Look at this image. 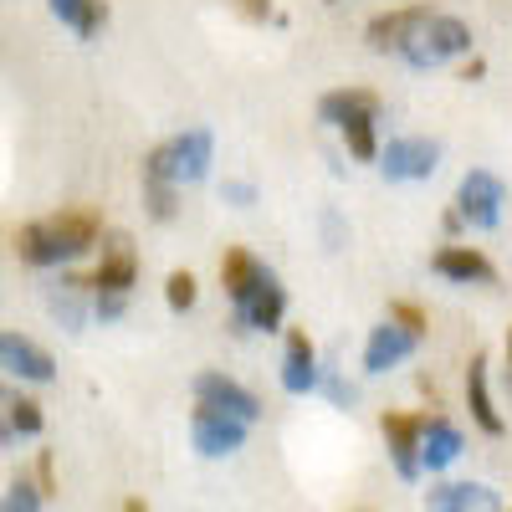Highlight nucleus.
I'll use <instances>...</instances> for the list:
<instances>
[{
	"label": "nucleus",
	"mask_w": 512,
	"mask_h": 512,
	"mask_svg": "<svg viewBox=\"0 0 512 512\" xmlns=\"http://www.w3.org/2000/svg\"><path fill=\"white\" fill-rule=\"evenodd\" d=\"M108 236V221L103 210L93 205H62L52 216H36L26 226L11 231V251L21 267H36V272H62L72 262H82L88 251H98V241Z\"/></svg>",
	"instance_id": "obj_1"
},
{
	"label": "nucleus",
	"mask_w": 512,
	"mask_h": 512,
	"mask_svg": "<svg viewBox=\"0 0 512 512\" xmlns=\"http://www.w3.org/2000/svg\"><path fill=\"white\" fill-rule=\"evenodd\" d=\"M210 164H216V134L205 123H190L180 134H169L159 144L144 149V164H139V180H164V185H200L210 180Z\"/></svg>",
	"instance_id": "obj_2"
},
{
	"label": "nucleus",
	"mask_w": 512,
	"mask_h": 512,
	"mask_svg": "<svg viewBox=\"0 0 512 512\" xmlns=\"http://www.w3.org/2000/svg\"><path fill=\"white\" fill-rule=\"evenodd\" d=\"M477 36H472V21L466 16H451V11H425L415 21V31L405 36L400 47V62L410 72H436V67H451L461 57H472Z\"/></svg>",
	"instance_id": "obj_3"
},
{
	"label": "nucleus",
	"mask_w": 512,
	"mask_h": 512,
	"mask_svg": "<svg viewBox=\"0 0 512 512\" xmlns=\"http://www.w3.org/2000/svg\"><path fill=\"white\" fill-rule=\"evenodd\" d=\"M451 205H456V216L466 221V231H497L502 226V210H507V180L492 175V169H482V164H472L456 180Z\"/></svg>",
	"instance_id": "obj_4"
},
{
	"label": "nucleus",
	"mask_w": 512,
	"mask_h": 512,
	"mask_svg": "<svg viewBox=\"0 0 512 512\" xmlns=\"http://www.w3.org/2000/svg\"><path fill=\"white\" fill-rule=\"evenodd\" d=\"M446 149L441 139H425V134H395L390 144H379V175L390 185H425L441 169Z\"/></svg>",
	"instance_id": "obj_5"
},
{
	"label": "nucleus",
	"mask_w": 512,
	"mask_h": 512,
	"mask_svg": "<svg viewBox=\"0 0 512 512\" xmlns=\"http://www.w3.org/2000/svg\"><path fill=\"white\" fill-rule=\"evenodd\" d=\"M282 323H287V287H282V277L267 267L262 282L246 292V303L231 308V328H236V333H277Z\"/></svg>",
	"instance_id": "obj_6"
},
{
	"label": "nucleus",
	"mask_w": 512,
	"mask_h": 512,
	"mask_svg": "<svg viewBox=\"0 0 512 512\" xmlns=\"http://www.w3.org/2000/svg\"><path fill=\"white\" fill-rule=\"evenodd\" d=\"M246 436H251V425L236 420V415H226V410H210V405H195V410H190V441H195V451H200L205 461L236 456V451L246 446Z\"/></svg>",
	"instance_id": "obj_7"
},
{
	"label": "nucleus",
	"mask_w": 512,
	"mask_h": 512,
	"mask_svg": "<svg viewBox=\"0 0 512 512\" xmlns=\"http://www.w3.org/2000/svg\"><path fill=\"white\" fill-rule=\"evenodd\" d=\"M190 390H195V405L226 410V415H236V420H246V425H256V420L267 415L262 400H256L241 379H231V374H221V369H200V374L190 379Z\"/></svg>",
	"instance_id": "obj_8"
},
{
	"label": "nucleus",
	"mask_w": 512,
	"mask_h": 512,
	"mask_svg": "<svg viewBox=\"0 0 512 512\" xmlns=\"http://www.w3.org/2000/svg\"><path fill=\"white\" fill-rule=\"evenodd\" d=\"M431 272L456 282V287H492L497 282V267L482 246H466V241H441L431 251Z\"/></svg>",
	"instance_id": "obj_9"
},
{
	"label": "nucleus",
	"mask_w": 512,
	"mask_h": 512,
	"mask_svg": "<svg viewBox=\"0 0 512 512\" xmlns=\"http://www.w3.org/2000/svg\"><path fill=\"white\" fill-rule=\"evenodd\" d=\"M282 390L287 395H318V379H323V359H318V344L308 328H287V344H282Z\"/></svg>",
	"instance_id": "obj_10"
},
{
	"label": "nucleus",
	"mask_w": 512,
	"mask_h": 512,
	"mask_svg": "<svg viewBox=\"0 0 512 512\" xmlns=\"http://www.w3.org/2000/svg\"><path fill=\"white\" fill-rule=\"evenodd\" d=\"M420 420L425 415H405V410L379 415V436H384V451H390V466L400 482H420Z\"/></svg>",
	"instance_id": "obj_11"
},
{
	"label": "nucleus",
	"mask_w": 512,
	"mask_h": 512,
	"mask_svg": "<svg viewBox=\"0 0 512 512\" xmlns=\"http://www.w3.org/2000/svg\"><path fill=\"white\" fill-rule=\"evenodd\" d=\"M0 369H6L11 379H21V384H52L57 379L52 349H41L36 338L11 333V328H0Z\"/></svg>",
	"instance_id": "obj_12"
},
{
	"label": "nucleus",
	"mask_w": 512,
	"mask_h": 512,
	"mask_svg": "<svg viewBox=\"0 0 512 512\" xmlns=\"http://www.w3.org/2000/svg\"><path fill=\"white\" fill-rule=\"evenodd\" d=\"M88 287L93 292H128V297H134V287H139V251H134V241H128L123 231L108 236L103 256L88 272Z\"/></svg>",
	"instance_id": "obj_13"
},
{
	"label": "nucleus",
	"mask_w": 512,
	"mask_h": 512,
	"mask_svg": "<svg viewBox=\"0 0 512 512\" xmlns=\"http://www.w3.org/2000/svg\"><path fill=\"white\" fill-rule=\"evenodd\" d=\"M461 456H466V436L456 431L446 415H425L420 420V472L441 477V472H451Z\"/></svg>",
	"instance_id": "obj_14"
},
{
	"label": "nucleus",
	"mask_w": 512,
	"mask_h": 512,
	"mask_svg": "<svg viewBox=\"0 0 512 512\" xmlns=\"http://www.w3.org/2000/svg\"><path fill=\"white\" fill-rule=\"evenodd\" d=\"M88 272H72V267H62V277H52L47 282V313L67 328V333H82L88 328Z\"/></svg>",
	"instance_id": "obj_15"
},
{
	"label": "nucleus",
	"mask_w": 512,
	"mask_h": 512,
	"mask_svg": "<svg viewBox=\"0 0 512 512\" xmlns=\"http://www.w3.org/2000/svg\"><path fill=\"white\" fill-rule=\"evenodd\" d=\"M415 349H420V338L405 333L400 323L384 318V323L369 328V338H364V359H359V364H364V374H390V369H400Z\"/></svg>",
	"instance_id": "obj_16"
},
{
	"label": "nucleus",
	"mask_w": 512,
	"mask_h": 512,
	"mask_svg": "<svg viewBox=\"0 0 512 512\" xmlns=\"http://www.w3.org/2000/svg\"><path fill=\"white\" fill-rule=\"evenodd\" d=\"M466 410H472L482 436H507V415L492 400V374H487V354L482 349L466 359Z\"/></svg>",
	"instance_id": "obj_17"
},
{
	"label": "nucleus",
	"mask_w": 512,
	"mask_h": 512,
	"mask_svg": "<svg viewBox=\"0 0 512 512\" xmlns=\"http://www.w3.org/2000/svg\"><path fill=\"white\" fill-rule=\"evenodd\" d=\"M431 11V6H395V11H374L369 21H364V47L374 52V57H400V47H405V36L415 31V21Z\"/></svg>",
	"instance_id": "obj_18"
},
{
	"label": "nucleus",
	"mask_w": 512,
	"mask_h": 512,
	"mask_svg": "<svg viewBox=\"0 0 512 512\" xmlns=\"http://www.w3.org/2000/svg\"><path fill=\"white\" fill-rule=\"evenodd\" d=\"M425 512H507L487 482H431Z\"/></svg>",
	"instance_id": "obj_19"
},
{
	"label": "nucleus",
	"mask_w": 512,
	"mask_h": 512,
	"mask_svg": "<svg viewBox=\"0 0 512 512\" xmlns=\"http://www.w3.org/2000/svg\"><path fill=\"white\" fill-rule=\"evenodd\" d=\"M262 272H267V262L251 246H226V256H221V292L231 297V308L246 303V292L262 282Z\"/></svg>",
	"instance_id": "obj_20"
},
{
	"label": "nucleus",
	"mask_w": 512,
	"mask_h": 512,
	"mask_svg": "<svg viewBox=\"0 0 512 512\" xmlns=\"http://www.w3.org/2000/svg\"><path fill=\"white\" fill-rule=\"evenodd\" d=\"M379 123H384V113H374V108H359V113H349L344 123L333 128L338 139H344V149H349V159H359V164H374L379 159Z\"/></svg>",
	"instance_id": "obj_21"
},
{
	"label": "nucleus",
	"mask_w": 512,
	"mask_h": 512,
	"mask_svg": "<svg viewBox=\"0 0 512 512\" xmlns=\"http://www.w3.org/2000/svg\"><path fill=\"white\" fill-rule=\"evenodd\" d=\"M47 11L77 36V41H93L108 26V0H47Z\"/></svg>",
	"instance_id": "obj_22"
},
{
	"label": "nucleus",
	"mask_w": 512,
	"mask_h": 512,
	"mask_svg": "<svg viewBox=\"0 0 512 512\" xmlns=\"http://www.w3.org/2000/svg\"><path fill=\"white\" fill-rule=\"evenodd\" d=\"M359 108H374V113H384V98L374 93V88H328L323 98H318V123L323 128H338L349 113H359Z\"/></svg>",
	"instance_id": "obj_23"
},
{
	"label": "nucleus",
	"mask_w": 512,
	"mask_h": 512,
	"mask_svg": "<svg viewBox=\"0 0 512 512\" xmlns=\"http://www.w3.org/2000/svg\"><path fill=\"white\" fill-rule=\"evenodd\" d=\"M144 185V216L154 226H175L180 221V185H164V180H139Z\"/></svg>",
	"instance_id": "obj_24"
},
{
	"label": "nucleus",
	"mask_w": 512,
	"mask_h": 512,
	"mask_svg": "<svg viewBox=\"0 0 512 512\" xmlns=\"http://www.w3.org/2000/svg\"><path fill=\"white\" fill-rule=\"evenodd\" d=\"M11 431H16V441H36L41 431H47V410H41V400L11 395Z\"/></svg>",
	"instance_id": "obj_25"
},
{
	"label": "nucleus",
	"mask_w": 512,
	"mask_h": 512,
	"mask_svg": "<svg viewBox=\"0 0 512 512\" xmlns=\"http://www.w3.org/2000/svg\"><path fill=\"white\" fill-rule=\"evenodd\" d=\"M200 303V277L195 272H185V267H175L164 277V308L169 313H190Z\"/></svg>",
	"instance_id": "obj_26"
},
{
	"label": "nucleus",
	"mask_w": 512,
	"mask_h": 512,
	"mask_svg": "<svg viewBox=\"0 0 512 512\" xmlns=\"http://www.w3.org/2000/svg\"><path fill=\"white\" fill-rule=\"evenodd\" d=\"M88 313L93 323H123L128 318V292H88Z\"/></svg>",
	"instance_id": "obj_27"
},
{
	"label": "nucleus",
	"mask_w": 512,
	"mask_h": 512,
	"mask_svg": "<svg viewBox=\"0 0 512 512\" xmlns=\"http://www.w3.org/2000/svg\"><path fill=\"white\" fill-rule=\"evenodd\" d=\"M318 395H328V405H338V410H354L359 405V390L338 369H328V364H323V379H318Z\"/></svg>",
	"instance_id": "obj_28"
},
{
	"label": "nucleus",
	"mask_w": 512,
	"mask_h": 512,
	"mask_svg": "<svg viewBox=\"0 0 512 512\" xmlns=\"http://www.w3.org/2000/svg\"><path fill=\"white\" fill-rule=\"evenodd\" d=\"M390 323H400L405 333H415V338H425V328H431V318H425V308L420 303H410V297H390V313H384Z\"/></svg>",
	"instance_id": "obj_29"
},
{
	"label": "nucleus",
	"mask_w": 512,
	"mask_h": 512,
	"mask_svg": "<svg viewBox=\"0 0 512 512\" xmlns=\"http://www.w3.org/2000/svg\"><path fill=\"white\" fill-rule=\"evenodd\" d=\"M6 502H16V507H26V512H41V507H47V497H41V487H36L26 472H21V477H11Z\"/></svg>",
	"instance_id": "obj_30"
},
{
	"label": "nucleus",
	"mask_w": 512,
	"mask_h": 512,
	"mask_svg": "<svg viewBox=\"0 0 512 512\" xmlns=\"http://www.w3.org/2000/svg\"><path fill=\"white\" fill-rule=\"evenodd\" d=\"M221 200H226L231 210H251L256 200H262V190H256L251 180H241V175H231V180L221 185Z\"/></svg>",
	"instance_id": "obj_31"
},
{
	"label": "nucleus",
	"mask_w": 512,
	"mask_h": 512,
	"mask_svg": "<svg viewBox=\"0 0 512 512\" xmlns=\"http://www.w3.org/2000/svg\"><path fill=\"white\" fill-rule=\"evenodd\" d=\"M31 482L41 487V497H57V456H52V451H36V466H31Z\"/></svg>",
	"instance_id": "obj_32"
},
{
	"label": "nucleus",
	"mask_w": 512,
	"mask_h": 512,
	"mask_svg": "<svg viewBox=\"0 0 512 512\" xmlns=\"http://www.w3.org/2000/svg\"><path fill=\"white\" fill-rule=\"evenodd\" d=\"M11 395H16V390H11L6 379H0V451L16 446V431H11Z\"/></svg>",
	"instance_id": "obj_33"
},
{
	"label": "nucleus",
	"mask_w": 512,
	"mask_h": 512,
	"mask_svg": "<svg viewBox=\"0 0 512 512\" xmlns=\"http://www.w3.org/2000/svg\"><path fill=\"white\" fill-rule=\"evenodd\" d=\"M323 241H328V251L349 246V231H344V216H338V210H323Z\"/></svg>",
	"instance_id": "obj_34"
},
{
	"label": "nucleus",
	"mask_w": 512,
	"mask_h": 512,
	"mask_svg": "<svg viewBox=\"0 0 512 512\" xmlns=\"http://www.w3.org/2000/svg\"><path fill=\"white\" fill-rule=\"evenodd\" d=\"M231 6H236L246 21H277V6H272V0H231Z\"/></svg>",
	"instance_id": "obj_35"
},
{
	"label": "nucleus",
	"mask_w": 512,
	"mask_h": 512,
	"mask_svg": "<svg viewBox=\"0 0 512 512\" xmlns=\"http://www.w3.org/2000/svg\"><path fill=\"white\" fill-rule=\"evenodd\" d=\"M441 231H446V241H456V236H466V221L456 216V205H446V210H441Z\"/></svg>",
	"instance_id": "obj_36"
},
{
	"label": "nucleus",
	"mask_w": 512,
	"mask_h": 512,
	"mask_svg": "<svg viewBox=\"0 0 512 512\" xmlns=\"http://www.w3.org/2000/svg\"><path fill=\"white\" fill-rule=\"evenodd\" d=\"M487 77V62L482 57H461V82H482Z\"/></svg>",
	"instance_id": "obj_37"
},
{
	"label": "nucleus",
	"mask_w": 512,
	"mask_h": 512,
	"mask_svg": "<svg viewBox=\"0 0 512 512\" xmlns=\"http://www.w3.org/2000/svg\"><path fill=\"white\" fill-rule=\"evenodd\" d=\"M123 512H149V507H144V497H128V502H123Z\"/></svg>",
	"instance_id": "obj_38"
},
{
	"label": "nucleus",
	"mask_w": 512,
	"mask_h": 512,
	"mask_svg": "<svg viewBox=\"0 0 512 512\" xmlns=\"http://www.w3.org/2000/svg\"><path fill=\"white\" fill-rule=\"evenodd\" d=\"M0 512H26V507H16V502H6V497H0Z\"/></svg>",
	"instance_id": "obj_39"
},
{
	"label": "nucleus",
	"mask_w": 512,
	"mask_h": 512,
	"mask_svg": "<svg viewBox=\"0 0 512 512\" xmlns=\"http://www.w3.org/2000/svg\"><path fill=\"white\" fill-rule=\"evenodd\" d=\"M507 364H512V328H507Z\"/></svg>",
	"instance_id": "obj_40"
},
{
	"label": "nucleus",
	"mask_w": 512,
	"mask_h": 512,
	"mask_svg": "<svg viewBox=\"0 0 512 512\" xmlns=\"http://www.w3.org/2000/svg\"><path fill=\"white\" fill-rule=\"evenodd\" d=\"M507 390H512V364H507Z\"/></svg>",
	"instance_id": "obj_41"
},
{
	"label": "nucleus",
	"mask_w": 512,
	"mask_h": 512,
	"mask_svg": "<svg viewBox=\"0 0 512 512\" xmlns=\"http://www.w3.org/2000/svg\"><path fill=\"white\" fill-rule=\"evenodd\" d=\"M323 6H338V0H323Z\"/></svg>",
	"instance_id": "obj_42"
}]
</instances>
